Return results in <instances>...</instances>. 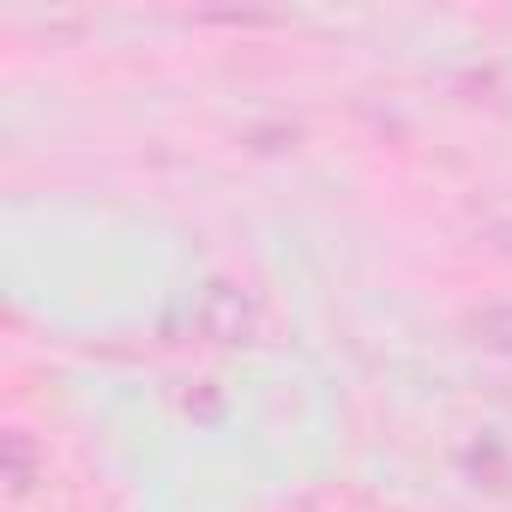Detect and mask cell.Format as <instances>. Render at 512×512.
Instances as JSON below:
<instances>
[{"mask_svg": "<svg viewBox=\"0 0 512 512\" xmlns=\"http://www.w3.org/2000/svg\"><path fill=\"white\" fill-rule=\"evenodd\" d=\"M187 410H193V416H205V422H217V410H223V404H217V392H211V386H199V392H187Z\"/></svg>", "mask_w": 512, "mask_h": 512, "instance_id": "4", "label": "cell"}, {"mask_svg": "<svg viewBox=\"0 0 512 512\" xmlns=\"http://www.w3.org/2000/svg\"><path fill=\"white\" fill-rule=\"evenodd\" d=\"M296 512H320V506H314V500H302V506H296Z\"/></svg>", "mask_w": 512, "mask_h": 512, "instance_id": "5", "label": "cell"}, {"mask_svg": "<svg viewBox=\"0 0 512 512\" xmlns=\"http://www.w3.org/2000/svg\"><path fill=\"white\" fill-rule=\"evenodd\" d=\"M187 326L205 338V344H247L253 332H260V308H253V296L229 278H211L193 290L187 302Z\"/></svg>", "mask_w": 512, "mask_h": 512, "instance_id": "1", "label": "cell"}, {"mask_svg": "<svg viewBox=\"0 0 512 512\" xmlns=\"http://www.w3.org/2000/svg\"><path fill=\"white\" fill-rule=\"evenodd\" d=\"M0 482H7L13 500H25L37 482H43V452L25 428H7V440H0Z\"/></svg>", "mask_w": 512, "mask_h": 512, "instance_id": "2", "label": "cell"}, {"mask_svg": "<svg viewBox=\"0 0 512 512\" xmlns=\"http://www.w3.org/2000/svg\"><path fill=\"white\" fill-rule=\"evenodd\" d=\"M470 338H476L482 350H494V356L512 362V302H494V308L470 314Z\"/></svg>", "mask_w": 512, "mask_h": 512, "instance_id": "3", "label": "cell"}]
</instances>
